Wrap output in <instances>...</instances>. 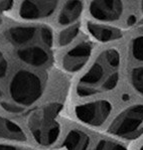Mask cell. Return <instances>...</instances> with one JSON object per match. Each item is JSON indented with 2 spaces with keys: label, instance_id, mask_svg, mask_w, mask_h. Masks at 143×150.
I'll use <instances>...</instances> for the list:
<instances>
[{
  "label": "cell",
  "instance_id": "obj_21",
  "mask_svg": "<svg viewBox=\"0 0 143 150\" xmlns=\"http://www.w3.org/2000/svg\"><path fill=\"white\" fill-rule=\"evenodd\" d=\"M13 6V1L10 0H6V1H1L0 2V22L2 21V14L5 11L10 10Z\"/></svg>",
  "mask_w": 143,
  "mask_h": 150
},
{
  "label": "cell",
  "instance_id": "obj_13",
  "mask_svg": "<svg viewBox=\"0 0 143 150\" xmlns=\"http://www.w3.org/2000/svg\"><path fill=\"white\" fill-rule=\"evenodd\" d=\"M36 28L33 26H15L6 31V38L12 45H20L26 43L34 36Z\"/></svg>",
  "mask_w": 143,
  "mask_h": 150
},
{
  "label": "cell",
  "instance_id": "obj_25",
  "mask_svg": "<svg viewBox=\"0 0 143 150\" xmlns=\"http://www.w3.org/2000/svg\"><path fill=\"white\" fill-rule=\"evenodd\" d=\"M141 8H142V10H143V1L141 2Z\"/></svg>",
  "mask_w": 143,
  "mask_h": 150
},
{
  "label": "cell",
  "instance_id": "obj_3",
  "mask_svg": "<svg viewBox=\"0 0 143 150\" xmlns=\"http://www.w3.org/2000/svg\"><path fill=\"white\" fill-rule=\"evenodd\" d=\"M9 94L16 103L22 106H30L40 98L42 83L35 74L20 70L11 79Z\"/></svg>",
  "mask_w": 143,
  "mask_h": 150
},
{
  "label": "cell",
  "instance_id": "obj_26",
  "mask_svg": "<svg viewBox=\"0 0 143 150\" xmlns=\"http://www.w3.org/2000/svg\"><path fill=\"white\" fill-rule=\"evenodd\" d=\"M139 150H143V145H142V146H141V148H140Z\"/></svg>",
  "mask_w": 143,
  "mask_h": 150
},
{
  "label": "cell",
  "instance_id": "obj_20",
  "mask_svg": "<svg viewBox=\"0 0 143 150\" xmlns=\"http://www.w3.org/2000/svg\"><path fill=\"white\" fill-rule=\"evenodd\" d=\"M0 106L3 108L5 111L7 112H10V113H21L23 109L18 106H15L13 104H10V103H7V102H1L0 103Z\"/></svg>",
  "mask_w": 143,
  "mask_h": 150
},
{
  "label": "cell",
  "instance_id": "obj_23",
  "mask_svg": "<svg viewBox=\"0 0 143 150\" xmlns=\"http://www.w3.org/2000/svg\"><path fill=\"white\" fill-rule=\"evenodd\" d=\"M0 150H19L14 146H10V145H0Z\"/></svg>",
  "mask_w": 143,
  "mask_h": 150
},
{
  "label": "cell",
  "instance_id": "obj_10",
  "mask_svg": "<svg viewBox=\"0 0 143 150\" xmlns=\"http://www.w3.org/2000/svg\"><path fill=\"white\" fill-rule=\"evenodd\" d=\"M88 30L99 41L108 42V41L117 40L123 36V33L119 28L109 25L98 24L94 22H88Z\"/></svg>",
  "mask_w": 143,
  "mask_h": 150
},
{
  "label": "cell",
  "instance_id": "obj_5",
  "mask_svg": "<svg viewBox=\"0 0 143 150\" xmlns=\"http://www.w3.org/2000/svg\"><path fill=\"white\" fill-rule=\"evenodd\" d=\"M111 103L106 100H100L78 106L75 113L81 122L90 126L98 127L105 123L111 114Z\"/></svg>",
  "mask_w": 143,
  "mask_h": 150
},
{
  "label": "cell",
  "instance_id": "obj_7",
  "mask_svg": "<svg viewBox=\"0 0 143 150\" xmlns=\"http://www.w3.org/2000/svg\"><path fill=\"white\" fill-rule=\"evenodd\" d=\"M93 45L90 41H82L74 47L64 57L63 66L68 71H78L86 64L90 59Z\"/></svg>",
  "mask_w": 143,
  "mask_h": 150
},
{
  "label": "cell",
  "instance_id": "obj_18",
  "mask_svg": "<svg viewBox=\"0 0 143 150\" xmlns=\"http://www.w3.org/2000/svg\"><path fill=\"white\" fill-rule=\"evenodd\" d=\"M95 150H126V148L122 146V145L117 144V143L102 140V141L98 143Z\"/></svg>",
  "mask_w": 143,
  "mask_h": 150
},
{
  "label": "cell",
  "instance_id": "obj_14",
  "mask_svg": "<svg viewBox=\"0 0 143 150\" xmlns=\"http://www.w3.org/2000/svg\"><path fill=\"white\" fill-rule=\"evenodd\" d=\"M83 11L82 1H68L64 3L59 16V23L61 25H68L80 17Z\"/></svg>",
  "mask_w": 143,
  "mask_h": 150
},
{
  "label": "cell",
  "instance_id": "obj_15",
  "mask_svg": "<svg viewBox=\"0 0 143 150\" xmlns=\"http://www.w3.org/2000/svg\"><path fill=\"white\" fill-rule=\"evenodd\" d=\"M79 31H80V23L71 25L70 27L64 29V30L59 33V45H61V47H64V45L71 43L72 41L77 38Z\"/></svg>",
  "mask_w": 143,
  "mask_h": 150
},
{
  "label": "cell",
  "instance_id": "obj_6",
  "mask_svg": "<svg viewBox=\"0 0 143 150\" xmlns=\"http://www.w3.org/2000/svg\"><path fill=\"white\" fill-rule=\"evenodd\" d=\"M90 13L100 21H116L123 13V4L116 0H99L90 4Z\"/></svg>",
  "mask_w": 143,
  "mask_h": 150
},
{
  "label": "cell",
  "instance_id": "obj_8",
  "mask_svg": "<svg viewBox=\"0 0 143 150\" xmlns=\"http://www.w3.org/2000/svg\"><path fill=\"white\" fill-rule=\"evenodd\" d=\"M57 1H24L19 9V15L24 19H40L55 12Z\"/></svg>",
  "mask_w": 143,
  "mask_h": 150
},
{
  "label": "cell",
  "instance_id": "obj_12",
  "mask_svg": "<svg viewBox=\"0 0 143 150\" xmlns=\"http://www.w3.org/2000/svg\"><path fill=\"white\" fill-rule=\"evenodd\" d=\"M90 145V137L81 130H71L63 143L67 150H88Z\"/></svg>",
  "mask_w": 143,
  "mask_h": 150
},
{
  "label": "cell",
  "instance_id": "obj_9",
  "mask_svg": "<svg viewBox=\"0 0 143 150\" xmlns=\"http://www.w3.org/2000/svg\"><path fill=\"white\" fill-rule=\"evenodd\" d=\"M17 57L23 63L32 67H41L50 61V54L40 47H29L17 52Z\"/></svg>",
  "mask_w": 143,
  "mask_h": 150
},
{
  "label": "cell",
  "instance_id": "obj_17",
  "mask_svg": "<svg viewBox=\"0 0 143 150\" xmlns=\"http://www.w3.org/2000/svg\"><path fill=\"white\" fill-rule=\"evenodd\" d=\"M131 52L134 59L143 62V35L138 36L132 40Z\"/></svg>",
  "mask_w": 143,
  "mask_h": 150
},
{
  "label": "cell",
  "instance_id": "obj_2",
  "mask_svg": "<svg viewBox=\"0 0 143 150\" xmlns=\"http://www.w3.org/2000/svg\"><path fill=\"white\" fill-rule=\"evenodd\" d=\"M63 106L52 103L40 113L33 114L29 120V127L35 140L41 145H52L59 135V125L56 121Z\"/></svg>",
  "mask_w": 143,
  "mask_h": 150
},
{
  "label": "cell",
  "instance_id": "obj_16",
  "mask_svg": "<svg viewBox=\"0 0 143 150\" xmlns=\"http://www.w3.org/2000/svg\"><path fill=\"white\" fill-rule=\"evenodd\" d=\"M131 84L136 91L143 96V67H138L132 70Z\"/></svg>",
  "mask_w": 143,
  "mask_h": 150
},
{
  "label": "cell",
  "instance_id": "obj_11",
  "mask_svg": "<svg viewBox=\"0 0 143 150\" xmlns=\"http://www.w3.org/2000/svg\"><path fill=\"white\" fill-rule=\"evenodd\" d=\"M0 138L16 141H25L26 135L21 127L14 122L0 116Z\"/></svg>",
  "mask_w": 143,
  "mask_h": 150
},
{
  "label": "cell",
  "instance_id": "obj_24",
  "mask_svg": "<svg viewBox=\"0 0 143 150\" xmlns=\"http://www.w3.org/2000/svg\"><path fill=\"white\" fill-rule=\"evenodd\" d=\"M3 59V57H2V54H1V50H0V61H1V59Z\"/></svg>",
  "mask_w": 143,
  "mask_h": 150
},
{
  "label": "cell",
  "instance_id": "obj_1",
  "mask_svg": "<svg viewBox=\"0 0 143 150\" xmlns=\"http://www.w3.org/2000/svg\"><path fill=\"white\" fill-rule=\"evenodd\" d=\"M120 64L121 57L116 48L103 52L80 80L77 87L78 96L90 97L114 89L119 81Z\"/></svg>",
  "mask_w": 143,
  "mask_h": 150
},
{
  "label": "cell",
  "instance_id": "obj_4",
  "mask_svg": "<svg viewBox=\"0 0 143 150\" xmlns=\"http://www.w3.org/2000/svg\"><path fill=\"white\" fill-rule=\"evenodd\" d=\"M107 132L117 138L134 140L143 134V105L127 108L116 117Z\"/></svg>",
  "mask_w": 143,
  "mask_h": 150
},
{
  "label": "cell",
  "instance_id": "obj_19",
  "mask_svg": "<svg viewBox=\"0 0 143 150\" xmlns=\"http://www.w3.org/2000/svg\"><path fill=\"white\" fill-rule=\"evenodd\" d=\"M40 36L41 40L45 42V45L52 47V41H54V36H52V31L48 26H42L40 29Z\"/></svg>",
  "mask_w": 143,
  "mask_h": 150
},
{
  "label": "cell",
  "instance_id": "obj_22",
  "mask_svg": "<svg viewBox=\"0 0 143 150\" xmlns=\"http://www.w3.org/2000/svg\"><path fill=\"white\" fill-rule=\"evenodd\" d=\"M7 68H8L7 62H6L4 59H2L1 61H0V78L4 77V76L6 75Z\"/></svg>",
  "mask_w": 143,
  "mask_h": 150
}]
</instances>
